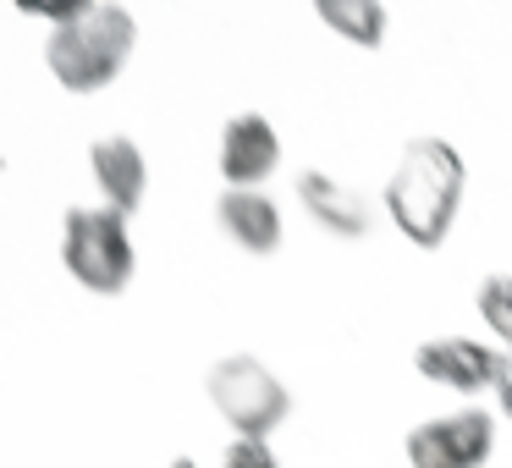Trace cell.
<instances>
[{
	"label": "cell",
	"instance_id": "6",
	"mask_svg": "<svg viewBox=\"0 0 512 468\" xmlns=\"http://www.w3.org/2000/svg\"><path fill=\"white\" fill-rule=\"evenodd\" d=\"M215 166H221L226 188H259L270 171L281 166V138L265 116L243 111L221 127V149H215Z\"/></svg>",
	"mask_w": 512,
	"mask_h": 468
},
{
	"label": "cell",
	"instance_id": "11",
	"mask_svg": "<svg viewBox=\"0 0 512 468\" xmlns=\"http://www.w3.org/2000/svg\"><path fill=\"white\" fill-rule=\"evenodd\" d=\"M320 23L331 34H342L347 45L375 50L386 39V6L380 0H320Z\"/></svg>",
	"mask_w": 512,
	"mask_h": 468
},
{
	"label": "cell",
	"instance_id": "5",
	"mask_svg": "<svg viewBox=\"0 0 512 468\" xmlns=\"http://www.w3.org/2000/svg\"><path fill=\"white\" fill-rule=\"evenodd\" d=\"M496 452V419L485 408H457L441 419H424L408 435L413 468H485Z\"/></svg>",
	"mask_w": 512,
	"mask_h": 468
},
{
	"label": "cell",
	"instance_id": "13",
	"mask_svg": "<svg viewBox=\"0 0 512 468\" xmlns=\"http://www.w3.org/2000/svg\"><path fill=\"white\" fill-rule=\"evenodd\" d=\"M221 468H281V463H276V452H270L265 441H243V435H237V441L221 452Z\"/></svg>",
	"mask_w": 512,
	"mask_h": 468
},
{
	"label": "cell",
	"instance_id": "2",
	"mask_svg": "<svg viewBox=\"0 0 512 468\" xmlns=\"http://www.w3.org/2000/svg\"><path fill=\"white\" fill-rule=\"evenodd\" d=\"M138 45V23L127 6H83L72 23L50 28V45H45V67L61 89L72 94H94L127 67Z\"/></svg>",
	"mask_w": 512,
	"mask_h": 468
},
{
	"label": "cell",
	"instance_id": "3",
	"mask_svg": "<svg viewBox=\"0 0 512 468\" xmlns=\"http://www.w3.org/2000/svg\"><path fill=\"white\" fill-rule=\"evenodd\" d=\"M61 265L78 287L116 298L133 281V232L127 215L105 210V204H72L61 221Z\"/></svg>",
	"mask_w": 512,
	"mask_h": 468
},
{
	"label": "cell",
	"instance_id": "12",
	"mask_svg": "<svg viewBox=\"0 0 512 468\" xmlns=\"http://www.w3.org/2000/svg\"><path fill=\"white\" fill-rule=\"evenodd\" d=\"M474 303H479V320H485L490 331L507 342V353H512V276H485Z\"/></svg>",
	"mask_w": 512,
	"mask_h": 468
},
{
	"label": "cell",
	"instance_id": "9",
	"mask_svg": "<svg viewBox=\"0 0 512 468\" xmlns=\"http://www.w3.org/2000/svg\"><path fill=\"white\" fill-rule=\"evenodd\" d=\"M298 204L309 210V221L331 237H369V199L358 188H347L342 177L325 171H303L298 177Z\"/></svg>",
	"mask_w": 512,
	"mask_h": 468
},
{
	"label": "cell",
	"instance_id": "15",
	"mask_svg": "<svg viewBox=\"0 0 512 468\" xmlns=\"http://www.w3.org/2000/svg\"><path fill=\"white\" fill-rule=\"evenodd\" d=\"M171 468H199V463H193V457H171Z\"/></svg>",
	"mask_w": 512,
	"mask_h": 468
},
{
	"label": "cell",
	"instance_id": "14",
	"mask_svg": "<svg viewBox=\"0 0 512 468\" xmlns=\"http://www.w3.org/2000/svg\"><path fill=\"white\" fill-rule=\"evenodd\" d=\"M496 397H501V413L512 419V353L501 358V380H496Z\"/></svg>",
	"mask_w": 512,
	"mask_h": 468
},
{
	"label": "cell",
	"instance_id": "4",
	"mask_svg": "<svg viewBox=\"0 0 512 468\" xmlns=\"http://www.w3.org/2000/svg\"><path fill=\"white\" fill-rule=\"evenodd\" d=\"M204 391H210L215 413H221L243 441H265V435L276 430V424H287V413H292L287 386L248 353L221 358V364L210 369V380H204Z\"/></svg>",
	"mask_w": 512,
	"mask_h": 468
},
{
	"label": "cell",
	"instance_id": "16",
	"mask_svg": "<svg viewBox=\"0 0 512 468\" xmlns=\"http://www.w3.org/2000/svg\"><path fill=\"white\" fill-rule=\"evenodd\" d=\"M0 166H6V160H0Z\"/></svg>",
	"mask_w": 512,
	"mask_h": 468
},
{
	"label": "cell",
	"instance_id": "1",
	"mask_svg": "<svg viewBox=\"0 0 512 468\" xmlns=\"http://www.w3.org/2000/svg\"><path fill=\"white\" fill-rule=\"evenodd\" d=\"M468 166L446 138H413L386 177V215L413 248H441L463 210Z\"/></svg>",
	"mask_w": 512,
	"mask_h": 468
},
{
	"label": "cell",
	"instance_id": "8",
	"mask_svg": "<svg viewBox=\"0 0 512 468\" xmlns=\"http://www.w3.org/2000/svg\"><path fill=\"white\" fill-rule=\"evenodd\" d=\"M89 177L100 188L105 210L116 215H133L144 204V188H149V166H144V149L133 138H100L89 149Z\"/></svg>",
	"mask_w": 512,
	"mask_h": 468
},
{
	"label": "cell",
	"instance_id": "10",
	"mask_svg": "<svg viewBox=\"0 0 512 468\" xmlns=\"http://www.w3.org/2000/svg\"><path fill=\"white\" fill-rule=\"evenodd\" d=\"M215 221L248 254H276L281 248V210L265 188H226L215 199Z\"/></svg>",
	"mask_w": 512,
	"mask_h": 468
},
{
	"label": "cell",
	"instance_id": "7",
	"mask_svg": "<svg viewBox=\"0 0 512 468\" xmlns=\"http://www.w3.org/2000/svg\"><path fill=\"white\" fill-rule=\"evenodd\" d=\"M501 358L507 353H490L485 342H474V336H435V342H424L419 353H413V364H419V375L435 380V386L485 391V386L501 380Z\"/></svg>",
	"mask_w": 512,
	"mask_h": 468
}]
</instances>
